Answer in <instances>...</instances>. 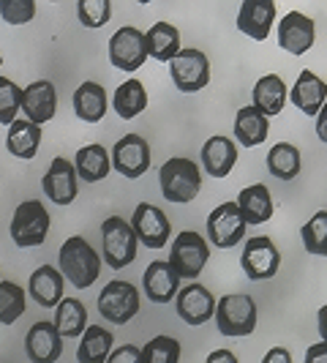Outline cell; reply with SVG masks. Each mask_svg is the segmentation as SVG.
Listing matches in <instances>:
<instances>
[{"label":"cell","instance_id":"obj_32","mask_svg":"<svg viewBox=\"0 0 327 363\" xmlns=\"http://www.w3.org/2000/svg\"><path fill=\"white\" fill-rule=\"evenodd\" d=\"M54 328L60 330L63 339H82V333L88 330V309L82 301L76 298H63L60 306L54 309Z\"/></svg>","mask_w":327,"mask_h":363},{"label":"cell","instance_id":"obj_47","mask_svg":"<svg viewBox=\"0 0 327 363\" xmlns=\"http://www.w3.org/2000/svg\"><path fill=\"white\" fill-rule=\"evenodd\" d=\"M0 66H3V57H0Z\"/></svg>","mask_w":327,"mask_h":363},{"label":"cell","instance_id":"obj_2","mask_svg":"<svg viewBox=\"0 0 327 363\" xmlns=\"http://www.w3.org/2000/svg\"><path fill=\"white\" fill-rule=\"evenodd\" d=\"M159 183H161L164 197L169 202H191L202 189V169L191 159H166L159 169Z\"/></svg>","mask_w":327,"mask_h":363},{"label":"cell","instance_id":"obj_9","mask_svg":"<svg viewBox=\"0 0 327 363\" xmlns=\"http://www.w3.org/2000/svg\"><path fill=\"white\" fill-rule=\"evenodd\" d=\"M169 77L180 93H197L207 88V82H210V60L202 50L185 47L169 63Z\"/></svg>","mask_w":327,"mask_h":363},{"label":"cell","instance_id":"obj_22","mask_svg":"<svg viewBox=\"0 0 327 363\" xmlns=\"http://www.w3.org/2000/svg\"><path fill=\"white\" fill-rule=\"evenodd\" d=\"M289 99L292 104L297 109H303L309 118H316L327 104V82L322 77H316L311 69H303L297 82H294V88L289 91Z\"/></svg>","mask_w":327,"mask_h":363},{"label":"cell","instance_id":"obj_17","mask_svg":"<svg viewBox=\"0 0 327 363\" xmlns=\"http://www.w3.org/2000/svg\"><path fill=\"white\" fill-rule=\"evenodd\" d=\"M76 167H74L69 159H63V156H57L52 159L50 164V169H47V175H44V181H41V189H44V194L54 202V205H71L76 200Z\"/></svg>","mask_w":327,"mask_h":363},{"label":"cell","instance_id":"obj_4","mask_svg":"<svg viewBox=\"0 0 327 363\" xmlns=\"http://www.w3.org/2000/svg\"><path fill=\"white\" fill-rule=\"evenodd\" d=\"M216 325L224 336H251L256 330V303L251 295L243 292H232L224 295L216 306Z\"/></svg>","mask_w":327,"mask_h":363},{"label":"cell","instance_id":"obj_7","mask_svg":"<svg viewBox=\"0 0 327 363\" xmlns=\"http://www.w3.org/2000/svg\"><path fill=\"white\" fill-rule=\"evenodd\" d=\"M139 290L131 281H109L98 295V314L112 325H126L139 314Z\"/></svg>","mask_w":327,"mask_h":363},{"label":"cell","instance_id":"obj_5","mask_svg":"<svg viewBox=\"0 0 327 363\" xmlns=\"http://www.w3.org/2000/svg\"><path fill=\"white\" fill-rule=\"evenodd\" d=\"M47 233H50V213H47L44 202H19L14 216H11V240L19 249H33L47 240Z\"/></svg>","mask_w":327,"mask_h":363},{"label":"cell","instance_id":"obj_30","mask_svg":"<svg viewBox=\"0 0 327 363\" xmlns=\"http://www.w3.org/2000/svg\"><path fill=\"white\" fill-rule=\"evenodd\" d=\"M74 167H76V175L85 183H98L109 175V169H112V156L104 150V145H85L76 150Z\"/></svg>","mask_w":327,"mask_h":363},{"label":"cell","instance_id":"obj_38","mask_svg":"<svg viewBox=\"0 0 327 363\" xmlns=\"http://www.w3.org/2000/svg\"><path fill=\"white\" fill-rule=\"evenodd\" d=\"M22 91L14 79L0 77V123L11 126L17 121V112L22 109Z\"/></svg>","mask_w":327,"mask_h":363},{"label":"cell","instance_id":"obj_27","mask_svg":"<svg viewBox=\"0 0 327 363\" xmlns=\"http://www.w3.org/2000/svg\"><path fill=\"white\" fill-rule=\"evenodd\" d=\"M74 115L85 123H98L107 115V91L98 82H82L71 99Z\"/></svg>","mask_w":327,"mask_h":363},{"label":"cell","instance_id":"obj_36","mask_svg":"<svg viewBox=\"0 0 327 363\" xmlns=\"http://www.w3.org/2000/svg\"><path fill=\"white\" fill-rule=\"evenodd\" d=\"M25 309V290L14 281H0V325H14Z\"/></svg>","mask_w":327,"mask_h":363},{"label":"cell","instance_id":"obj_3","mask_svg":"<svg viewBox=\"0 0 327 363\" xmlns=\"http://www.w3.org/2000/svg\"><path fill=\"white\" fill-rule=\"evenodd\" d=\"M137 249H139V238L134 233V227L123 221L120 216H109L101 224V252H104V262L109 268L120 271L137 259Z\"/></svg>","mask_w":327,"mask_h":363},{"label":"cell","instance_id":"obj_40","mask_svg":"<svg viewBox=\"0 0 327 363\" xmlns=\"http://www.w3.org/2000/svg\"><path fill=\"white\" fill-rule=\"evenodd\" d=\"M0 17L8 25H28L36 17V3L33 0H0Z\"/></svg>","mask_w":327,"mask_h":363},{"label":"cell","instance_id":"obj_43","mask_svg":"<svg viewBox=\"0 0 327 363\" xmlns=\"http://www.w3.org/2000/svg\"><path fill=\"white\" fill-rule=\"evenodd\" d=\"M262 363H292V352L287 347H272V350L265 352Z\"/></svg>","mask_w":327,"mask_h":363},{"label":"cell","instance_id":"obj_46","mask_svg":"<svg viewBox=\"0 0 327 363\" xmlns=\"http://www.w3.org/2000/svg\"><path fill=\"white\" fill-rule=\"evenodd\" d=\"M316 328H319V339L327 345V303L319 309V314H316Z\"/></svg>","mask_w":327,"mask_h":363},{"label":"cell","instance_id":"obj_31","mask_svg":"<svg viewBox=\"0 0 327 363\" xmlns=\"http://www.w3.org/2000/svg\"><path fill=\"white\" fill-rule=\"evenodd\" d=\"M38 145H41V126L30 123V121H14L8 126V134H6V147L11 156L17 159H33L36 156Z\"/></svg>","mask_w":327,"mask_h":363},{"label":"cell","instance_id":"obj_25","mask_svg":"<svg viewBox=\"0 0 327 363\" xmlns=\"http://www.w3.org/2000/svg\"><path fill=\"white\" fill-rule=\"evenodd\" d=\"M251 99H254V107L259 109V112H265L268 118H275V115L284 112V104H287V99H289L287 82H284L278 74H265V77L256 79Z\"/></svg>","mask_w":327,"mask_h":363},{"label":"cell","instance_id":"obj_12","mask_svg":"<svg viewBox=\"0 0 327 363\" xmlns=\"http://www.w3.org/2000/svg\"><path fill=\"white\" fill-rule=\"evenodd\" d=\"M150 159H153V153H150V145H147L145 137H139V134H126V137H120L115 147H112V167L120 172V175H126V178H142L147 169H150Z\"/></svg>","mask_w":327,"mask_h":363},{"label":"cell","instance_id":"obj_19","mask_svg":"<svg viewBox=\"0 0 327 363\" xmlns=\"http://www.w3.org/2000/svg\"><path fill=\"white\" fill-rule=\"evenodd\" d=\"M22 112H25L28 121L36 123V126L50 123L54 118V112H57V93H54L52 82H47V79L30 82V85L22 91Z\"/></svg>","mask_w":327,"mask_h":363},{"label":"cell","instance_id":"obj_16","mask_svg":"<svg viewBox=\"0 0 327 363\" xmlns=\"http://www.w3.org/2000/svg\"><path fill=\"white\" fill-rule=\"evenodd\" d=\"M142 290L150 303H169L180 292V276L169 265V259H153L142 273Z\"/></svg>","mask_w":327,"mask_h":363},{"label":"cell","instance_id":"obj_44","mask_svg":"<svg viewBox=\"0 0 327 363\" xmlns=\"http://www.w3.org/2000/svg\"><path fill=\"white\" fill-rule=\"evenodd\" d=\"M205 363H240V361H237V355L232 350H213Z\"/></svg>","mask_w":327,"mask_h":363},{"label":"cell","instance_id":"obj_41","mask_svg":"<svg viewBox=\"0 0 327 363\" xmlns=\"http://www.w3.org/2000/svg\"><path fill=\"white\" fill-rule=\"evenodd\" d=\"M107 363H142V350L134 345L117 347V350H112Z\"/></svg>","mask_w":327,"mask_h":363},{"label":"cell","instance_id":"obj_10","mask_svg":"<svg viewBox=\"0 0 327 363\" xmlns=\"http://www.w3.org/2000/svg\"><path fill=\"white\" fill-rule=\"evenodd\" d=\"M147 55V38L142 30H137L134 25H123L120 30H115V36L109 38V60L115 69L120 72H137L145 66Z\"/></svg>","mask_w":327,"mask_h":363},{"label":"cell","instance_id":"obj_13","mask_svg":"<svg viewBox=\"0 0 327 363\" xmlns=\"http://www.w3.org/2000/svg\"><path fill=\"white\" fill-rule=\"evenodd\" d=\"M131 227L147 249H164V243H169V235H172V224H169L166 213L150 202H139L134 208Z\"/></svg>","mask_w":327,"mask_h":363},{"label":"cell","instance_id":"obj_26","mask_svg":"<svg viewBox=\"0 0 327 363\" xmlns=\"http://www.w3.org/2000/svg\"><path fill=\"white\" fill-rule=\"evenodd\" d=\"M237 208L246 224H265L272 218V197L265 183H251L237 194Z\"/></svg>","mask_w":327,"mask_h":363},{"label":"cell","instance_id":"obj_34","mask_svg":"<svg viewBox=\"0 0 327 363\" xmlns=\"http://www.w3.org/2000/svg\"><path fill=\"white\" fill-rule=\"evenodd\" d=\"M300 167H303V159H300V150L292 145V143H275L268 153V169L270 175H275L278 181H294L300 175Z\"/></svg>","mask_w":327,"mask_h":363},{"label":"cell","instance_id":"obj_8","mask_svg":"<svg viewBox=\"0 0 327 363\" xmlns=\"http://www.w3.org/2000/svg\"><path fill=\"white\" fill-rule=\"evenodd\" d=\"M246 218L240 213L237 202H221L207 216V240L216 249H232L246 240Z\"/></svg>","mask_w":327,"mask_h":363},{"label":"cell","instance_id":"obj_20","mask_svg":"<svg viewBox=\"0 0 327 363\" xmlns=\"http://www.w3.org/2000/svg\"><path fill=\"white\" fill-rule=\"evenodd\" d=\"M66 276L60 273V268L54 265H38L36 271L30 273V281H28V295L33 298V303L44 306V309H57L60 301H63V281Z\"/></svg>","mask_w":327,"mask_h":363},{"label":"cell","instance_id":"obj_23","mask_svg":"<svg viewBox=\"0 0 327 363\" xmlns=\"http://www.w3.org/2000/svg\"><path fill=\"white\" fill-rule=\"evenodd\" d=\"M237 164V145L235 140L224 137V134H213L205 145H202V169L210 178H226Z\"/></svg>","mask_w":327,"mask_h":363},{"label":"cell","instance_id":"obj_37","mask_svg":"<svg viewBox=\"0 0 327 363\" xmlns=\"http://www.w3.org/2000/svg\"><path fill=\"white\" fill-rule=\"evenodd\" d=\"M142 363H180V342L175 336H153L142 347Z\"/></svg>","mask_w":327,"mask_h":363},{"label":"cell","instance_id":"obj_11","mask_svg":"<svg viewBox=\"0 0 327 363\" xmlns=\"http://www.w3.org/2000/svg\"><path fill=\"white\" fill-rule=\"evenodd\" d=\"M240 265L251 281H268L281 268V252L268 235H256L251 240H246Z\"/></svg>","mask_w":327,"mask_h":363},{"label":"cell","instance_id":"obj_21","mask_svg":"<svg viewBox=\"0 0 327 363\" xmlns=\"http://www.w3.org/2000/svg\"><path fill=\"white\" fill-rule=\"evenodd\" d=\"M25 350L30 363H54L63 355V336L54 323H36L25 336Z\"/></svg>","mask_w":327,"mask_h":363},{"label":"cell","instance_id":"obj_15","mask_svg":"<svg viewBox=\"0 0 327 363\" xmlns=\"http://www.w3.org/2000/svg\"><path fill=\"white\" fill-rule=\"evenodd\" d=\"M316 41V22L303 11H289L278 22V47L289 55H306Z\"/></svg>","mask_w":327,"mask_h":363},{"label":"cell","instance_id":"obj_28","mask_svg":"<svg viewBox=\"0 0 327 363\" xmlns=\"http://www.w3.org/2000/svg\"><path fill=\"white\" fill-rule=\"evenodd\" d=\"M145 38H147V55L153 60H159V63H172L183 50L180 33L169 22H156L145 33Z\"/></svg>","mask_w":327,"mask_h":363},{"label":"cell","instance_id":"obj_42","mask_svg":"<svg viewBox=\"0 0 327 363\" xmlns=\"http://www.w3.org/2000/svg\"><path fill=\"white\" fill-rule=\"evenodd\" d=\"M303 363H327V345L325 342H316L306 350V358Z\"/></svg>","mask_w":327,"mask_h":363},{"label":"cell","instance_id":"obj_39","mask_svg":"<svg viewBox=\"0 0 327 363\" xmlns=\"http://www.w3.org/2000/svg\"><path fill=\"white\" fill-rule=\"evenodd\" d=\"M76 17L85 28H104L112 17V3L109 0H79Z\"/></svg>","mask_w":327,"mask_h":363},{"label":"cell","instance_id":"obj_29","mask_svg":"<svg viewBox=\"0 0 327 363\" xmlns=\"http://www.w3.org/2000/svg\"><path fill=\"white\" fill-rule=\"evenodd\" d=\"M112 350H115L112 330L98 325H88V330L79 339V347H76V363H107Z\"/></svg>","mask_w":327,"mask_h":363},{"label":"cell","instance_id":"obj_6","mask_svg":"<svg viewBox=\"0 0 327 363\" xmlns=\"http://www.w3.org/2000/svg\"><path fill=\"white\" fill-rule=\"evenodd\" d=\"M210 259L207 240L194 233V230H183L180 235L172 240V252H169V265L180 279H197L205 265Z\"/></svg>","mask_w":327,"mask_h":363},{"label":"cell","instance_id":"obj_45","mask_svg":"<svg viewBox=\"0 0 327 363\" xmlns=\"http://www.w3.org/2000/svg\"><path fill=\"white\" fill-rule=\"evenodd\" d=\"M316 137L327 145V104L322 107V112L316 115Z\"/></svg>","mask_w":327,"mask_h":363},{"label":"cell","instance_id":"obj_33","mask_svg":"<svg viewBox=\"0 0 327 363\" xmlns=\"http://www.w3.org/2000/svg\"><path fill=\"white\" fill-rule=\"evenodd\" d=\"M112 104H115L117 118H123V121H134V118H137V115H142L145 107H147L145 85H142L139 79H126V82L115 91Z\"/></svg>","mask_w":327,"mask_h":363},{"label":"cell","instance_id":"obj_1","mask_svg":"<svg viewBox=\"0 0 327 363\" xmlns=\"http://www.w3.org/2000/svg\"><path fill=\"white\" fill-rule=\"evenodd\" d=\"M57 262H60V273L71 281L74 287L88 290L91 284L98 281V276H101V262H104V259L98 257V252L93 249L85 238L74 235L60 246Z\"/></svg>","mask_w":327,"mask_h":363},{"label":"cell","instance_id":"obj_18","mask_svg":"<svg viewBox=\"0 0 327 363\" xmlns=\"http://www.w3.org/2000/svg\"><path fill=\"white\" fill-rule=\"evenodd\" d=\"M275 22V3L272 0H243L237 11V30L254 41H265L270 36Z\"/></svg>","mask_w":327,"mask_h":363},{"label":"cell","instance_id":"obj_14","mask_svg":"<svg viewBox=\"0 0 327 363\" xmlns=\"http://www.w3.org/2000/svg\"><path fill=\"white\" fill-rule=\"evenodd\" d=\"M175 303H178V317L191 328H200V325H205L207 320H213V317H216V306H218L213 292L207 290L205 284H185V287L178 292Z\"/></svg>","mask_w":327,"mask_h":363},{"label":"cell","instance_id":"obj_24","mask_svg":"<svg viewBox=\"0 0 327 363\" xmlns=\"http://www.w3.org/2000/svg\"><path fill=\"white\" fill-rule=\"evenodd\" d=\"M270 134V118L265 112H259L254 104L237 109L235 115V140L243 147H256L262 145Z\"/></svg>","mask_w":327,"mask_h":363},{"label":"cell","instance_id":"obj_35","mask_svg":"<svg viewBox=\"0 0 327 363\" xmlns=\"http://www.w3.org/2000/svg\"><path fill=\"white\" fill-rule=\"evenodd\" d=\"M300 238H303V246L309 255L327 257V211H316L300 227Z\"/></svg>","mask_w":327,"mask_h":363}]
</instances>
